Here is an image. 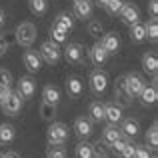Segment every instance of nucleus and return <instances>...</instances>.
<instances>
[{
	"mask_svg": "<svg viewBox=\"0 0 158 158\" xmlns=\"http://www.w3.org/2000/svg\"><path fill=\"white\" fill-rule=\"evenodd\" d=\"M46 138H48V146H64L66 140H68V126L52 120L46 130Z\"/></svg>",
	"mask_w": 158,
	"mask_h": 158,
	"instance_id": "f257e3e1",
	"label": "nucleus"
},
{
	"mask_svg": "<svg viewBox=\"0 0 158 158\" xmlns=\"http://www.w3.org/2000/svg\"><path fill=\"white\" fill-rule=\"evenodd\" d=\"M36 36H38V30L32 22H20L18 28H16V42L24 48H30L34 44Z\"/></svg>",
	"mask_w": 158,
	"mask_h": 158,
	"instance_id": "f03ea898",
	"label": "nucleus"
},
{
	"mask_svg": "<svg viewBox=\"0 0 158 158\" xmlns=\"http://www.w3.org/2000/svg\"><path fill=\"white\" fill-rule=\"evenodd\" d=\"M144 78L140 76V74H136V72H130V74H124V88H126V92H128V96L130 98H136L140 92H142V88H144Z\"/></svg>",
	"mask_w": 158,
	"mask_h": 158,
	"instance_id": "7ed1b4c3",
	"label": "nucleus"
},
{
	"mask_svg": "<svg viewBox=\"0 0 158 158\" xmlns=\"http://www.w3.org/2000/svg\"><path fill=\"white\" fill-rule=\"evenodd\" d=\"M40 58H42L44 62H48V64H56L58 60H60L62 52L60 48H58V44L54 42V40H46V42L40 44Z\"/></svg>",
	"mask_w": 158,
	"mask_h": 158,
	"instance_id": "20e7f679",
	"label": "nucleus"
},
{
	"mask_svg": "<svg viewBox=\"0 0 158 158\" xmlns=\"http://www.w3.org/2000/svg\"><path fill=\"white\" fill-rule=\"evenodd\" d=\"M22 100L24 98L18 94V90L16 92H10L6 96V100L2 102V112L4 114H8V116H16V114H20V110H22Z\"/></svg>",
	"mask_w": 158,
	"mask_h": 158,
	"instance_id": "39448f33",
	"label": "nucleus"
},
{
	"mask_svg": "<svg viewBox=\"0 0 158 158\" xmlns=\"http://www.w3.org/2000/svg\"><path fill=\"white\" fill-rule=\"evenodd\" d=\"M64 58L66 62H70V64H82L86 58V48L82 46V44L78 42H72L68 44V46L64 48Z\"/></svg>",
	"mask_w": 158,
	"mask_h": 158,
	"instance_id": "423d86ee",
	"label": "nucleus"
},
{
	"mask_svg": "<svg viewBox=\"0 0 158 158\" xmlns=\"http://www.w3.org/2000/svg\"><path fill=\"white\" fill-rule=\"evenodd\" d=\"M108 88V74L104 70H92V74H90V90H92L94 94H104Z\"/></svg>",
	"mask_w": 158,
	"mask_h": 158,
	"instance_id": "0eeeda50",
	"label": "nucleus"
},
{
	"mask_svg": "<svg viewBox=\"0 0 158 158\" xmlns=\"http://www.w3.org/2000/svg\"><path fill=\"white\" fill-rule=\"evenodd\" d=\"M114 96H116V104H120V106H130L132 104V98L128 96L126 88H124V74L118 76L114 82Z\"/></svg>",
	"mask_w": 158,
	"mask_h": 158,
	"instance_id": "6e6552de",
	"label": "nucleus"
},
{
	"mask_svg": "<svg viewBox=\"0 0 158 158\" xmlns=\"http://www.w3.org/2000/svg\"><path fill=\"white\" fill-rule=\"evenodd\" d=\"M120 122H122V126H120V134H122V138L132 140L134 136H138L140 122L136 118H126V120H120Z\"/></svg>",
	"mask_w": 158,
	"mask_h": 158,
	"instance_id": "1a4fd4ad",
	"label": "nucleus"
},
{
	"mask_svg": "<svg viewBox=\"0 0 158 158\" xmlns=\"http://www.w3.org/2000/svg\"><path fill=\"white\" fill-rule=\"evenodd\" d=\"M118 14H120V18H122V22L128 24V26H132V24H136L140 20V12L134 4H122Z\"/></svg>",
	"mask_w": 158,
	"mask_h": 158,
	"instance_id": "9d476101",
	"label": "nucleus"
},
{
	"mask_svg": "<svg viewBox=\"0 0 158 158\" xmlns=\"http://www.w3.org/2000/svg\"><path fill=\"white\" fill-rule=\"evenodd\" d=\"M100 44H102V48L106 50V54L110 56V54H116V52H118L120 38H118V34H116V32H108V34H102L100 36Z\"/></svg>",
	"mask_w": 158,
	"mask_h": 158,
	"instance_id": "9b49d317",
	"label": "nucleus"
},
{
	"mask_svg": "<svg viewBox=\"0 0 158 158\" xmlns=\"http://www.w3.org/2000/svg\"><path fill=\"white\" fill-rule=\"evenodd\" d=\"M138 98H140V102H142L144 106H152V104H156V100H158V90H156V74H154V84H150V86H146V84H144V88H142V92L138 94Z\"/></svg>",
	"mask_w": 158,
	"mask_h": 158,
	"instance_id": "f8f14e48",
	"label": "nucleus"
},
{
	"mask_svg": "<svg viewBox=\"0 0 158 158\" xmlns=\"http://www.w3.org/2000/svg\"><path fill=\"white\" fill-rule=\"evenodd\" d=\"M36 92V80L32 76H22L18 80V94L22 98H32Z\"/></svg>",
	"mask_w": 158,
	"mask_h": 158,
	"instance_id": "ddd939ff",
	"label": "nucleus"
},
{
	"mask_svg": "<svg viewBox=\"0 0 158 158\" xmlns=\"http://www.w3.org/2000/svg\"><path fill=\"white\" fill-rule=\"evenodd\" d=\"M22 62L24 66H26L28 72H38L40 66H42V58H40V54H36L34 50H26L22 54Z\"/></svg>",
	"mask_w": 158,
	"mask_h": 158,
	"instance_id": "4468645a",
	"label": "nucleus"
},
{
	"mask_svg": "<svg viewBox=\"0 0 158 158\" xmlns=\"http://www.w3.org/2000/svg\"><path fill=\"white\" fill-rule=\"evenodd\" d=\"M104 120H108V124H118L122 120V106L116 102L104 104Z\"/></svg>",
	"mask_w": 158,
	"mask_h": 158,
	"instance_id": "2eb2a0df",
	"label": "nucleus"
},
{
	"mask_svg": "<svg viewBox=\"0 0 158 158\" xmlns=\"http://www.w3.org/2000/svg\"><path fill=\"white\" fill-rule=\"evenodd\" d=\"M66 92H68L70 98H80L82 92H84V82L78 76H68L66 78Z\"/></svg>",
	"mask_w": 158,
	"mask_h": 158,
	"instance_id": "dca6fc26",
	"label": "nucleus"
},
{
	"mask_svg": "<svg viewBox=\"0 0 158 158\" xmlns=\"http://www.w3.org/2000/svg\"><path fill=\"white\" fill-rule=\"evenodd\" d=\"M88 58H90V62H92V64L100 66V64H104V62H106L108 54H106L104 48H102V44L96 42V44H92V48L88 50Z\"/></svg>",
	"mask_w": 158,
	"mask_h": 158,
	"instance_id": "f3484780",
	"label": "nucleus"
},
{
	"mask_svg": "<svg viewBox=\"0 0 158 158\" xmlns=\"http://www.w3.org/2000/svg\"><path fill=\"white\" fill-rule=\"evenodd\" d=\"M74 130H76V134L80 138H88L92 134V122H90V118H84V116L76 118L74 120Z\"/></svg>",
	"mask_w": 158,
	"mask_h": 158,
	"instance_id": "a211bd4d",
	"label": "nucleus"
},
{
	"mask_svg": "<svg viewBox=\"0 0 158 158\" xmlns=\"http://www.w3.org/2000/svg\"><path fill=\"white\" fill-rule=\"evenodd\" d=\"M118 138H122V134H120V128H118V124H108V126L102 130V142L108 144L110 146L112 142H116Z\"/></svg>",
	"mask_w": 158,
	"mask_h": 158,
	"instance_id": "6ab92c4d",
	"label": "nucleus"
},
{
	"mask_svg": "<svg viewBox=\"0 0 158 158\" xmlns=\"http://www.w3.org/2000/svg\"><path fill=\"white\" fill-rule=\"evenodd\" d=\"M142 68L148 74H156L158 70V56L156 52H144L142 54Z\"/></svg>",
	"mask_w": 158,
	"mask_h": 158,
	"instance_id": "aec40b11",
	"label": "nucleus"
},
{
	"mask_svg": "<svg viewBox=\"0 0 158 158\" xmlns=\"http://www.w3.org/2000/svg\"><path fill=\"white\" fill-rule=\"evenodd\" d=\"M74 14L82 20L90 18V14H92V2L90 0H76L74 2Z\"/></svg>",
	"mask_w": 158,
	"mask_h": 158,
	"instance_id": "412c9836",
	"label": "nucleus"
},
{
	"mask_svg": "<svg viewBox=\"0 0 158 158\" xmlns=\"http://www.w3.org/2000/svg\"><path fill=\"white\" fill-rule=\"evenodd\" d=\"M42 100L44 102H48V104H56L58 106V102H60V90L56 88V86H44L42 88Z\"/></svg>",
	"mask_w": 158,
	"mask_h": 158,
	"instance_id": "4be33fe9",
	"label": "nucleus"
},
{
	"mask_svg": "<svg viewBox=\"0 0 158 158\" xmlns=\"http://www.w3.org/2000/svg\"><path fill=\"white\" fill-rule=\"evenodd\" d=\"M88 114H90V122H102V120H104V104H100V102H90Z\"/></svg>",
	"mask_w": 158,
	"mask_h": 158,
	"instance_id": "5701e85b",
	"label": "nucleus"
},
{
	"mask_svg": "<svg viewBox=\"0 0 158 158\" xmlns=\"http://www.w3.org/2000/svg\"><path fill=\"white\" fill-rule=\"evenodd\" d=\"M16 136V130L12 124H0V144H10Z\"/></svg>",
	"mask_w": 158,
	"mask_h": 158,
	"instance_id": "b1692460",
	"label": "nucleus"
},
{
	"mask_svg": "<svg viewBox=\"0 0 158 158\" xmlns=\"http://www.w3.org/2000/svg\"><path fill=\"white\" fill-rule=\"evenodd\" d=\"M40 118L44 122H52L56 118V104H48V102L42 100V104H40Z\"/></svg>",
	"mask_w": 158,
	"mask_h": 158,
	"instance_id": "393cba45",
	"label": "nucleus"
},
{
	"mask_svg": "<svg viewBox=\"0 0 158 158\" xmlns=\"http://www.w3.org/2000/svg\"><path fill=\"white\" fill-rule=\"evenodd\" d=\"M130 40H132V42H136V44L146 40V30H144V24H140V22L132 24V26H130Z\"/></svg>",
	"mask_w": 158,
	"mask_h": 158,
	"instance_id": "a878e982",
	"label": "nucleus"
},
{
	"mask_svg": "<svg viewBox=\"0 0 158 158\" xmlns=\"http://www.w3.org/2000/svg\"><path fill=\"white\" fill-rule=\"evenodd\" d=\"M66 34H68V32H66L60 24L52 22V26H50V40H54L56 44H60V42H64V40H66Z\"/></svg>",
	"mask_w": 158,
	"mask_h": 158,
	"instance_id": "bb28decb",
	"label": "nucleus"
},
{
	"mask_svg": "<svg viewBox=\"0 0 158 158\" xmlns=\"http://www.w3.org/2000/svg\"><path fill=\"white\" fill-rule=\"evenodd\" d=\"M54 22H56V24H60V26L64 28L66 32H70V30L74 28V18L68 14V12H60V14L56 16V20H54Z\"/></svg>",
	"mask_w": 158,
	"mask_h": 158,
	"instance_id": "cd10ccee",
	"label": "nucleus"
},
{
	"mask_svg": "<svg viewBox=\"0 0 158 158\" xmlns=\"http://www.w3.org/2000/svg\"><path fill=\"white\" fill-rule=\"evenodd\" d=\"M74 154H76V158H92V144L86 142V140L78 142V146H76V150H74Z\"/></svg>",
	"mask_w": 158,
	"mask_h": 158,
	"instance_id": "c85d7f7f",
	"label": "nucleus"
},
{
	"mask_svg": "<svg viewBox=\"0 0 158 158\" xmlns=\"http://www.w3.org/2000/svg\"><path fill=\"white\" fill-rule=\"evenodd\" d=\"M146 142L150 148H156L158 146V122H152L150 130L146 132Z\"/></svg>",
	"mask_w": 158,
	"mask_h": 158,
	"instance_id": "c756f323",
	"label": "nucleus"
},
{
	"mask_svg": "<svg viewBox=\"0 0 158 158\" xmlns=\"http://www.w3.org/2000/svg\"><path fill=\"white\" fill-rule=\"evenodd\" d=\"M144 30H146V38H150L152 42L158 40V22H156V18H152L148 24H144Z\"/></svg>",
	"mask_w": 158,
	"mask_h": 158,
	"instance_id": "7c9ffc66",
	"label": "nucleus"
},
{
	"mask_svg": "<svg viewBox=\"0 0 158 158\" xmlns=\"http://www.w3.org/2000/svg\"><path fill=\"white\" fill-rule=\"evenodd\" d=\"M28 6L34 14H44L48 10V2L46 0H28Z\"/></svg>",
	"mask_w": 158,
	"mask_h": 158,
	"instance_id": "2f4dec72",
	"label": "nucleus"
},
{
	"mask_svg": "<svg viewBox=\"0 0 158 158\" xmlns=\"http://www.w3.org/2000/svg\"><path fill=\"white\" fill-rule=\"evenodd\" d=\"M92 158H108L106 144L102 140H98L96 144H92Z\"/></svg>",
	"mask_w": 158,
	"mask_h": 158,
	"instance_id": "473e14b6",
	"label": "nucleus"
},
{
	"mask_svg": "<svg viewBox=\"0 0 158 158\" xmlns=\"http://www.w3.org/2000/svg\"><path fill=\"white\" fill-rule=\"evenodd\" d=\"M122 4H124V0H106V4L102 8H104L108 14H118L120 8H122Z\"/></svg>",
	"mask_w": 158,
	"mask_h": 158,
	"instance_id": "72a5a7b5",
	"label": "nucleus"
},
{
	"mask_svg": "<svg viewBox=\"0 0 158 158\" xmlns=\"http://www.w3.org/2000/svg\"><path fill=\"white\" fill-rule=\"evenodd\" d=\"M88 34L92 38H100L102 36V22L100 20H90L88 22Z\"/></svg>",
	"mask_w": 158,
	"mask_h": 158,
	"instance_id": "f704fd0d",
	"label": "nucleus"
},
{
	"mask_svg": "<svg viewBox=\"0 0 158 158\" xmlns=\"http://www.w3.org/2000/svg\"><path fill=\"white\" fill-rule=\"evenodd\" d=\"M46 158H66L64 146H50L46 150Z\"/></svg>",
	"mask_w": 158,
	"mask_h": 158,
	"instance_id": "c9c22d12",
	"label": "nucleus"
},
{
	"mask_svg": "<svg viewBox=\"0 0 158 158\" xmlns=\"http://www.w3.org/2000/svg\"><path fill=\"white\" fill-rule=\"evenodd\" d=\"M120 158H134V144L128 140L126 144H124V148L120 150V154H118Z\"/></svg>",
	"mask_w": 158,
	"mask_h": 158,
	"instance_id": "e433bc0d",
	"label": "nucleus"
},
{
	"mask_svg": "<svg viewBox=\"0 0 158 158\" xmlns=\"http://www.w3.org/2000/svg\"><path fill=\"white\" fill-rule=\"evenodd\" d=\"M134 158H152L146 146H134Z\"/></svg>",
	"mask_w": 158,
	"mask_h": 158,
	"instance_id": "4c0bfd02",
	"label": "nucleus"
},
{
	"mask_svg": "<svg viewBox=\"0 0 158 158\" xmlns=\"http://www.w3.org/2000/svg\"><path fill=\"white\" fill-rule=\"evenodd\" d=\"M0 84H6V86L12 84V74H10V70L0 68Z\"/></svg>",
	"mask_w": 158,
	"mask_h": 158,
	"instance_id": "58836bf2",
	"label": "nucleus"
},
{
	"mask_svg": "<svg viewBox=\"0 0 158 158\" xmlns=\"http://www.w3.org/2000/svg\"><path fill=\"white\" fill-rule=\"evenodd\" d=\"M8 48H10V42H8V38L0 34V56H4V54L8 52Z\"/></svg>",
	"mask_w": 158,
	"mask_h": 158,
	"instance_id": "ea45409f",
	"label": "nucleus"
},
{
	"mask_svg": "<svg viewBox=\"0 0 158 158\" xmlns=\"http://www.w3.org/2000/svg\"><path fill=\"white\" fill-rule=\"evenodd\" d=\"M12 90H10V86H6V84H0V104H2L4 100H6V96L10 94Z\"/></svg>",
	"mask_w": 158,
	"mask_h": 158,
	"instance_id": "a19ab883",
	"label": "nucleus"
},
{
	"mask_svg": "<svg viewBox=\"0 0 158 158\" xmlns=\"http://www.w3.org/2000/svg\"><path fill=\"white\" fill-rule=\"evenodd\" d=\"M148 10H150L152 18H156L158 16V0H150V2H148Z\"/></svg>",
	"mask_w": 158,
	"mask_h": 158,
	"instance_id": "79ce46f5",
	"label": "nucleus"
},
{
	"mask_svg": "<svg viewBox=\"0 0 158 158\" xmlns=\"http://www.w3.org/2000/svg\"><path fill=\"white\" fill-rule=\"evenodd\" d=\"M2 156H4V158H20L16 152H6V154H2Z\"/></svg>",
	"mask_w": 158,
	"mask_h": 158,
	"instance_id": "37998d69",
	"label": "nucleus"
},
{
	"mask_svg": "<svg viewBox=\"0 0 158 158\" xmlns=\"http://www.w3.org/2000/svg\"><path fill=\"white\" fill-rule=\"evenodd\" d=\"M94 4H96V6H104L106 0H94Z\"/></svg>",
	"mask_w": 158,
	"mask_h": 158,
	"instance_id": "c03bdc74",
	"label": "nucleus"
},
{
	"mask_svg": "<svg viewBox=\"0 0 158 158\" xmlns=\"http://www.w3.org/2000/svg\"><path fill=\"white\" fill-rule=\"evenodd\" d=\"M2 24H4V12L0 10V26H2Z\"/></svg>",
	"mask_w": 158,
	"mask_h": 158,
	"instance_id": "a18cd8bd",
	"label": "nucleus"
},
{
	"mask_svg": "<svg viewBox=\"0 0 158 158\" xmlns=\"http://www.w3.org/2000/svg\"><path fill=\"white\" fill-rule=\"evenodd\" d=\"M0 158H4V156H2V154H0Z\"/></svg>",
	"mask_w": 158,
	"mask_h": 158,
	"instance_id": "49530a36",
	"label": "nucleus"
},
{
	"mask_svg": "<svg viewBox=\"0 0 158 158\" xmlns=\"http://www.w3.org/2000/svg\"><path fill=\"white\" fill-rule=\"evenodd\" d=\"M152 158H154V156H152Z\"/></svg>",
	"mask_w": 158,
	"mask_h": 158,
	"instance_id": "de8ad7c7",
	"label": "nucleus"
}]
</instances>
